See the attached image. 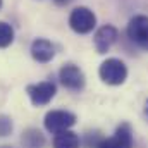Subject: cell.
I'll use <instances>...</instances> for the list:
<instances>
[{"label": "cell", "instance_id": "1", "mask_svg": "<svg viewBox=\"0 0 148 148\" xmlns=\"http://www.w3.org/2000/svg\"><path fill=\"white\" fill-rule=\"evenodd\" d=\"M98 74H100V79L107 84H112V86H117V84H122L127 77V67L122 60L119 59H107L105 62H102L100 69H98Z\"/></svg>", "mask_w": 148, "mask_h": 148}, {"label": "cell", "instance_id": "2", "mask_svg": "<svg viewBox=\"0 0 148 148\" xmlns=\"http://www.w3.org/2000/svg\"><path fill=\"white\" fill-rule=\"evenodd\" d=\"M69 26L76 33L86 35V33L93 31V28L97 26V17H95L93 10H90L88 7H76L69 16Z\"/></svg>", "mask_w": 148, "mask_h": 148}, {"label": "cell", "instance_id": "3", "mask_svg": "<svg viewBox=\"0 0 148 148\" xmlns=\"http://www.w3.org/2000/svg\"><path fill=\"white\" fill-rule=\"evenodd\" d=\"M76 122V115L67 110H52L45 115V127L47 131L57 134L60 131H67Z\"/></svg>", "mask_w": 148, "mask_h": 148}, {"label": "cell", "instance_id": "4", "mask_svg": "<svg viewBox=\"0 0 148 148\" xmlns=\"http://www.w3.org/2000/svg\"><path fill=\"white\" fill-rule=\"evenodd\" d=\"M28 95H29V100L33 105H47L57 93V86L52 83V81H43V83H38V84H29L26 88Z\"/></svg>", "mask_w": 148, "mask_h": 148}, {"label": "cell", "instance_id": "5", "mask_svg": "<svg viewBox=\"0 0 148 148\" xmlns=\"http://www.w3.org/2000/svg\"><path fill=\"white\" fill-rule=\"evenodd\" d=\"M127 36L141 48L148 50V16H134L129 21Z\"/></svg>", "mask_w": 148, "mask_h": 148}, {"label": "cell", "instance_id": "6", "mask_svg": "<svg viewBox=\"0 0 148 148\" xmlns=\"http://www.w3.org/2000/svg\"><path fill=\"white\" fill-rule=\"evenodd\" d=\"M97 148H133V131H131V126L129 124H121L114 136L107 138V140H102L100 145Z\"/></svg>", "mask_w": 148, "mask_h": 148}, {"label": "cell", "instance_id": "7", "mask_svg": "<svg viewBox=\"0 0 148 148\" xmlns=\"http://www.w3.org/2000/svg\"><path fill=\"white\" fill-rule=\"evenodd\" d=\"M59 77H60V83L67 90L77 91V90H81L84 86V74H83V71L77 66H74V64L62 66V69L59 71Z\"/></svg>", "mask_w": 148, "mask_h": 148}, {"label": "cell", "instance_id": "8", "mask_svg": "<svg viewBox=\"0 0 148 148\" xmlns=\"http://www.w3.org/2000/svg\"><path fill=\"white\" fill-rule=\"evenodd\" d=\"M115 40H117V29L114 26H110V24H107V26H102L95 33L93 43H95V48H97L98 53H105L112 45H114Z\"/></svg>", "mask_w": 148, "mask_h": 148}, {"label": "cell", "instance_id": "9", "mask_svg": "<svg viewBox=\"0 0 148 148\" xmlns=\"http://www.w3.org/2000/svg\"><path fill=\"white\" fill-rule=\"evenodd\" d=\"M31 55L36 62H50L55 55V50H53V45L48 41V40H43V38H38L33 41L31 45Z\"/></svg>", "mask_w": 148, "mask_h": 148}, {"label": "cell", "instance_id": "10", "mask_svg": "<svg viewBox=\"0 0 148 148\" xmlns=\"http://www.w3.org/2000/svg\"><path fill=\"white\" fill-rule=\"evenodd\" d=\"M79 136L73 131H60L53 138V148H79Z\"/></svg>", "mask_w": 148, "mask_h": 148}, {"label": "cell", "instance_id": "11", "mask_svg": "<svg viewBox=\"0 0 148 148\" xmlns=\"http://www.w3.org/2000/svg\"><path fill=\"white\" fill-rule=\"evenodd\" d=\"M21 141H23L24 148H43V145H45L43 134L38 129H33V127H29V129H26L23 133Z\"/></svg>", "mask_w": 148, "mask_h": 148}, {"label": "cell", "instance_id": "12", "mask_svg": "<svg viewBox=\"0 0 148 148\" xmlns=\"http://www.w3.org/2000/svg\"><path fill=\"white\" fill-rule=\"evenodd\" d=\"M14 40V29L10 24L0 21V48H5L12 43Z\"/></svg>", "mask_w": 148, "mask_h": 148}, {"label": "cell", "instance_id": "13", "mask_svg": "<svg viewBox=\"0 0 148 148\" xmlns=\"http://www.w3.org/2000/svg\"><path fill=\"white\" fill-rule=\"evenodd\" d=\"M12 133V119L7 115H0V138L9 136Z\"/></svg>", "mask_w": 148, "mask_h": 148}, {"label": "cell", "instance_id": "14", "mask_svg": "<svg viewBox=\"0 0 148 148\" xmlns=\"http://www.w3.org/2000/svg\"><path fill=\"white\" fill-rule=\"evenodd\" d=\"M57 2H67V0H57Z\"/></svg>", "mask_w": 148, "mask_h": 148}, {"label": "cell", "instance_id": "15", "mask_svg": "<svg viewBox=\"0 0 148 148\" xmlns=\"http://www.w3.org/2000/svg\"><path fill=\"white\" fill-rule=\"evenodd\" d=\"M147 114H148V102H147Z\"/></svg>", "mask_w": 148, "mask_h": 148}, {"label": "cell", "instance_id": "16", "mask_svg": "<svg viewBox=\"0 0 148 148\" xmlns=\"http://www.w3.org/2000/svg\"><path fill=\"white\" fill-rule=\"evenodd\" d=\"M0 148H9V147H0Z\"/></svg>", "mask_w": 148, "mask_h": 148}, {"label": "cell", "instance_id": "17", "mask_svg": "<svg viewBox=\"0 0 148 148\" xmlns=\"http://www.w3.org/2000/svg\"><path fill=\"white\" fill-rule=\"evenodd\" d=\"M0 7H2V0H0Z\"/></svg>", "mask_w": 148, "mask_h": 148}]
</instances>
